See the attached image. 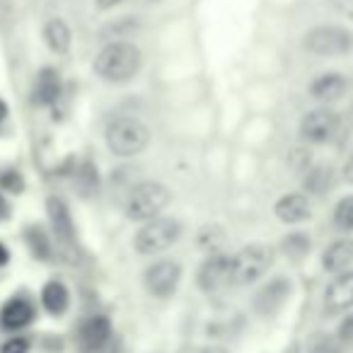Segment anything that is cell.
<instances>
[{
    "label": "cell",
    "instance_id": "6da1fadb",
    "mask_svg": "<svg viewBox=\"0 0 353 353\" xmlns=\"http://www.w3.org/2000/svg\"><path fill=\"white\" fill-rule=\"evenodd\" d=\"M143 51L131 39L107 41L92 61V70L102 83L126 85L141 73Z\"/></svg>",
    "mask_w": 353,
    "mask_h": 353
},
{
    "label": "cell",
    "instance_id": "7a4b0ae2",
    "mask_svg": "<svg viewBox=\"0 0 353 353\" xmlns=\"http://www.w3.org/2000/svg\"><path fill=\"white\" fill-rule=\"evenodd\" d=\"M172 203V189L162 182H138L128 189L126 201H123V216L131 223H150L165 213Z\"/></svg>",
    "mask_w": 353,
    "mask_h": 353
},
{
    "label": "cell",
    "instance_id": "3957f363",
    "mask_svg": "<svg viewBox=\"0 0 353 353\" xmlns=\"http://www.w3.org/2000/svg\"><path fill=\"white\" fill-rule=\"evenodd\" d=\"M150 128L138 117H128V114L109 119L107 128H104V143H107L109 152L114 157H123V160L141 155L150 145Z\"/></svg>",
    "mask_w": 353,
    "mask_h": 353
},
{
    "label": "cell",
    "instance_id": "277c9868",
    "mask_svg": "<svg viewBox=\"0 0 353 353\" xmlns=\"http://www.w3.org/2000/svg\"><path fill=\"white\" fill-rule=\"evenodd\" d=\"M184 225L172 216H160L150 223H143L133 235V250L141 256H155L167 252L172 245L179 242Z\"/></svg>",
    "mask_w": 353,
    "mask_h": 353
},
{
    "label": "cell",
    "instance_id": "5b68a950",
    "mask_svg": "<svg viewBox=\"0 0 353 353\" xmlns=\"http://www.w3.org/2000/svg\"><path fill=\"white\" fill-rule=\"evenodd\" d=\"M274 259H276V250L271 245H264V242L245 245L240 252L232 254L230 285L256 283L274 266Z\"/></svg>",
    "mask_w": 353,
    "mask_h": 353
},
{
    "label": "cell",
    "instance_id": "8992f818",
    "mask_svg": "<svg viewBox=\"0 0 353 353\" xmlns=\"http://www.w3.org/2000/svg\"><path fill=\"white\" fill-rule=\"evenodd\" d=\"M303 49L322 59H339L351 54L353 32L341 25H317L303 34Z\"/></svg>",
    "mask_w": 353,
    "mask_h": 353
},
{
    "label": "cell",
    "instance_id": "52a82bcc",
    "mask_svg": "<svg viewBox=\"0 0 353 353\" xmlns=\"http://www.w3.org/2000/svg\"><path fill=\"white\" fill-rule=\"evenodd\" d=\"M341 128V117L332 107H314L303 114L298 133L307 145H327L336 138Z\"/></svg>",
    "mask_w": 353,
    "mask_h": 353
},
{
    "label": "cell",
    "instance_id": "ba28073f",
    "mask_svg": "<svg viewBox=\"0 0 353 353\" xmlns=\"http://www.w3.org/2000/svg\"><path fill=\"white\" fill-rule=\"evenodd\" d=\"M182 281V264L174 259H160L152 261L145 271H143V288L152 295V298H172L179 288Z\"/></svg>",
    "mask_w": 353,
    "mask_h": 353
},
{
    "label": "cell",
    "instance_id": "9c48e42d",
    "mask_svg": "<svg viewBox=\"0 0 353 353\" xmlns=\"http://www.w3.org/2000/svg\"><path fill=\"white\" fill-rule=\"evenodd\" d=\"M290 293H293L290 279L276 276V279H271L269 283H264L259 290H256L254 298H252V307H254V312L261 314V317H271V314H276L285 303H288Z\"/></svg>",
    "mask_w": 353,
    "mask_h": 353
},
{
    "label": "cell",
    "instance_id": "30bf717a",
    "mask_svg": "<svg viewBox=\"0 0 353 353\" xmlns=\"http://www.w3.org/2000/svg\"><path fill=\"white\" fill-rule=\"evenodd\" d=\"M230 271H232V254H208L203 264L199 266L196 283L203 293H216V290L230 285Z\"/></svg>",
    "mask_w": 353,
    "mask_h": 353
},
{
    "label": "cell",
    "instance_id": "8fae6325",
    "mask_svg": "<svg viewBox=\"0 0 353 353\" xmlns=\"http://www.w3.org/2000/svg\"><path fill=\"white\" fill-rule=\"evenodd\" d=\"M46 218H49V230L56 237L61 247H73L75 245V223L70 216V208L65 203V199L46 196Z\"/></svg>",
    "mask_w": 353,
    "mask_h": 353
},
{
    "label": "cell",
    "instance_id": "7c38bea8",
    "mask_svg": "<svg viewBox=\"0 0 353 353\" xmlns=\"http://www.w3.org/2000/svg\"><path fill=\"white\" fill-rule=\"evenodd\" d=\"M63 94V78L54 65H44L37 73L34 83L30 90V102L37 109H46V107H56V102Z\"/></svg>",
    "mask_w": 353,
    "mask_h": 353
},
{
    "label": "cell",
    "instance_id": "4fadbf2b",
    "mask_svg": "<svg viewBox=\"0 0 353 353\" xmlns=\"http://www.w3.org/2000/svg\"><path fill=\"white\" fill-rule=\"evenodd\" d=\"M307 92L314 102H319L322 107H332L334 102L346 97L348 92V80L343 73L336 70H327V73L317 75L312 83L307 85Z\"/></svg>",
    "mask_w": 353,
    "mask_h": 353
},
{
    "label": "cell",
    "instance_id": "5bb4252c",
    "mask_svg": "<svg viewBox=\"0 0 353 353\" xmlns=\"http://www.w3.org/2000/svg\"><path fill=\"white\" fill-rule=\"evenodd\" d=\"M274 216L283 225H300V223L312 218V203L305 192H290L283 194L279 201L274 203Z\"/></svg>",
    "mask_w": 353,
    "mask_h": 353
},
{
    "label": "cell",
    "instance_id": "9a60e30c",
    "mask_svg": "<svg viewBox=\"0 0 353 353\" xmlns=\"http://www.w3.org/2000/svg\"><path fill=\"white\" fill-rule=\"evenodd\" d=\"M353 307V269L336 274V279L324 290V312L341 314Z\"/></svg>",
    "mask_w": 353,
    "mask_h": 353
},
{
    "label": "cell",
    "instance_id": "2e32d148",
    "mask_svg": "<svg viewBox=\"0 0 353 353\" xmlns=\"http://www.w3.org/2000/svg\"><path fill=\"white\" fill-rule=\"evenodd\" d=\"M353 264V237L343 235L332 240L322 252V269L327 274H343Z\"/></svg>",
    "mask_w": 353,
    "mask_h": 353
},
{
    "label": "cell",
    "instance_id": "e0dca14e",
    "mask_svg": "<svg viewBox=\"0 0 353 353\" xmlns=\"http://www.w3.org/2000/svg\"><path fill=\"white\" fill-rule=\"evenodd\" d=\"M34 314H37L34 305H32L27 298L15 295V298H10L3 307H0V327L10 329V332H17V329H25L27 324H32Z\"/></svg>",
    "mask_w": 353,
    "mask_h": 353
},
{
    "label": "cell",
    "instance_id": "ac0fdd59",
    "mask_svg": "<svg viewBox=\"0 0 353 353\" xmlns=\"http://www.w3.org/2000/svg\"><path fill=\"white\" fill-rule=\"evenodd\" d=\"M41 39H44L46 49L56 56H65L73 46V32L70 25L63 17H49L41 27Z\"/></svg>",
    "mask_w": 353,
    "mask_h": 353
},
{
    "label": "cell",
    "instance_id": "d6986e66",
    "mask_svg": "<svg viewBox=\"0 0 353 353\" xmlns=\"http://www.w3.org/2000/svg\"><path fill=\"white\" fill-rule=\"evenodd\" d=\"M336 182V172L327 162H312L307 172L303 174V192L312 196H327Z\"/></svg>",
    "mask_w": 353,
    "mask_h": 353
},
{
    "label": "cell",
    "instance_id": "ffe728a7",
    "mask_svg": "<svg viewBox=\"0 0 353 353\" xmlns=\"http://www.w3.org/2000/svg\"><path fill=\"white\" fill-rule=\"evenodd\" d=\"M51 237H54L51 230H46L41 223H32L25 228V245L37 261H49L54 256V240Z\"/></svg>",
    "mask_w": 353,
    "mask_h": 353
},
{
    "label": "cell",
    "instance_id": "44dd1931",
    "mask_svg": "<svg viewBox=\"0 0 353 353\" xmlns=\"http://www.w3.org/2000/svg\"><path fill=\"white\" fill-rule=\"evenodd\" d=\"M109 336H112V322L107 317H102V314L90 317L80 329V339H83L85 348H90V351L102 348L109 341Z\"/></svg>",
    "mask_w": 353,
    "mask_h": 353
},
{
    "label": "cell",
    "instance_id": "7402d4cb",
    "mask_svg": "<svg viewBox=\"0 0 353 353\" xmlns=\"http://www.w3.org/2000/svg\"><path fill=\"white\" fill-rule=\"evenodd\" d=\"M41 305L49 314L61 317V314L68 310L70 305V293L61 281H49V283L41 288Z\"/></svg>",
    "mask_w": 353,
    "mask_h": 353
},
{
    "label": "cell",
    "instance_id": "603a6c76",
    "mask_svg": "<svg viewBox=\"0 0 353 353\" xmlns=\"http://www.w3.org/2000/svg\"><path fill=\"white\" fill-rule=\"evenodd\" d=\"M279 252L290 261H303L305 256L312 252V240H310L307 232L303 230H293L288 235L281 237L279 242Z\"/></svg>",
    "mask_w": 353,
    "mask_h": 353
},
{
    "label": "cell",
    "instance_id": "cb8c5ba5",
    "mask_svg": "<svg viewBox=\"0 0 353 353\" xmlns=\"http://www.w3.org/2000/svg\"><path fill=\"white\" fill-rule=\"evenodd\" d=\"M73 184L78 189L80 196H97L99 194V174H97V165L92 160H83L78 162L73 172Z\"/></svg>",
    "mask_w": 353,
    "mask_h": 353
},
{
    "label": "cell",
    "instance_id": "d4e9b609",
    "mask_svg": "<svg viewBox=\"0 0 353 353\" xmlns=\"http://www.w3.org/2000/svg\"><path fill=\"white\" fill-rule=\"evenodd\" d=\"M138 27H141L138 17H131V15L117 17L114 22H109V25L102 27V32H99V39H104V41H121V39H128V37L136 34Z\"/></svg>",
    "mask_w": 353,
    "mask_h": 353
},
{
    "label": "cell",
    "instance_id": "484cf974",
    "mask_svg": "<svg viewBox=\"0 0 353 353\" xmlns=\"http://www.w3.org/2000/svg\"><path fill=\"white\" fill-rule=\"evenodd\" d=\"M332 223L343 235L353 232V194H346V196H341L336 201V206L332 211Z\"/></svg>",
    "mask_w": 353,
    "mask_h": 353
},
{
    "label": "cell",
    "instance_id": "4316f807",
    "mask_svg": "<svg viewBox=\"0 0 353 353\" xmlns=\"http://www.w3.org/2000/svg\"><path fill=\"white\" fill-rule=\"evenodd\" d=\"M223 240H225V232H223L221 225H203L196 235V245L208 254H218Z\"/></svg>",
    "mask_w": 353,
    "mask_h": 353
},
{
    "label": "cell",
    "instance_id": "83f0119b",
    "mask_svg": "<svg viewBox=\"0 0 353 353\" xmlns=\"http://www.w3.org/2000/svg\"><path fill=\"white\" fill-rule=\"evenodd\" d=\"M25 176H22L20 170H0V192L3 194H15V196H20V194H25Z\"/></svg>",
    "mask_w": 353,
    "mask_h": 353
},
{
    "label": "cell",
    "instance_id": "f1b7e54d",
    "mask_svg": "<svg viewBox=\"0 0 353 353\" xmlns=\"http://www.w3.org/2000/svg\"><path fill=\"white\" fill-rule=\"evenodd\" d=\"M336 341L341 343V346H348V343H353V314H348V317H343L341 322H339Z\"/></svg>",
    "mask_w": 353,
    "mask_h": 353
},
{
    "label": "cell",
    "instance_id": "f546056e",
    "mask_svg": "<svg viewBox=\"0 0 353 353\" xmlns=\"http://www.w3.org/2000/svg\"><path fill=\"white\" fill-rule=\"evenodd\" d=\"M0 353H30V339H25V336L8 339V341L0 346Z\"/></svg>",
    "mask_w": 353,
    "mask_h": 353
},
{
    "label": "cell",
    "instance_id": "4dcf8cb0",
    "mask_svg": "<svg viewBox=\"0 0 353 353\" xmlns=\"http://www.w3.org/2000/svg\"><path fill=\"white\" fill-rule=\"evenodd\" d=\"M339 346L341 343L336 341V336H319L312 343V351L310 353H339Z\"/></svg>",
    "mask_w": 353,
    "mask_h": 353
},
{
    "label": "cell",
    "instance_id": "1f68e13d",
    "mask_svg": "<svg viewBox=\"0 0 353 353\" xmlns=\"http://www.w3.org/2000/svg\"><path fill=\"white\" fill-rule=\"evenodd\" d=\"M121 3H126V0H92V6L97 8L99 12H109L114 10V8H119Z\"/></svg>",
    "mask_w": 353,
    "mask_h": 353
},
{
    "label": "cell",
    "instance_id": "d6a6232c",
    "mask_svg": "<svg viewBox=\"0 0 353 353\" xmlns=\"http://www.w3.org/2000/svg\"><path fill=\"white\" fill-rule=\"evenodd\" d=\"M341 176H343V182L351 184V187H353V152L346 157V162H343V167H341Z\"/></svg>",
    "mask_w": 353,
    "mask_h": 353
},
{
    "label": "cell",
    "instance_id": "836d02e7",
    "mask_svg": "<svg viewBox=\"0 0 353 353\" xmlns=\"http://www.w3.org/2000/svg\"><path fill=\"white\" fill-rule=\"evenodd\" d=\"M182 353H228L225 348H221V346H203V348H192V351H182Z\"/></svg>",
    "mask_w": 353,
    "mask_h": 353
},
{
    "label": "cell",
    "instance_id": "e575fe53",
    "mask_svg": "<svg viewBox=\"0 0 353 353\" xmlns=\"http://www.w3.org/2000/svg\"><path fill=\"white\" fill-rule=\"evenodd\" d=\"M10 264V250H8L6 242H0V269Z\"/></svg>",
    "mask_w": 353,
    "mask_h": 353
},
{
    "label": "cell",
    "instance_id": "d590c367",
    "mask_svg": "<svg viewBox=\"0 0 353 353\" xmlns=\"http://www.w3.org/2000/svg\"><path fill=\"white\" fill-rule=\"evenodd\" d=\"M8 114H10V107H8V102L3 97H0V123L6 121L8 119Z\"/></svg>",
    "mask_w": 353,
    "mask_h": 353
},
{
    "label": "cell",
    "instance_id": "8d00e7d4",
    "mask_svg": "<svg viewBox=\"0 0 353 353\" xmlns=\"http://www.w3.org/2000/svg\"><path fill=\"white\" fill-rule=\"evenodd\" d=\"M8 213H10V206H8L6 196H3V192H0V218H8Z\"/></svg>",
    "mask_w": 353,
    "mask_h": 353
}]
</instances>
